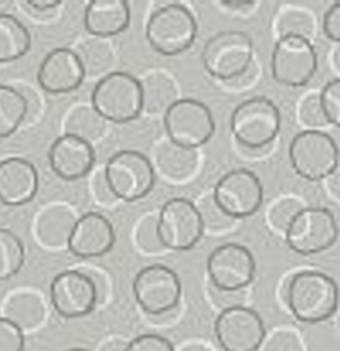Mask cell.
I'll use <instances>...</instances> for the list:
<instances>
[{
    "label": "cell",
    "instance_id": "cell-1",
    "mask_svg": "<svg viewBox=\"0 0 340 351\" xmlns=\"http://www.w3.org/2000/svg\"><path fill=\"white\" fill-rule=\"evenodd\" d=\"M284 299L298 321L318 324L336 314L339 288L335 278L324 271L300 270L288 281Z\"/></svg>",
    "mask_w": 340,
    "mask_h": 351
},
{
    "label": "cell",
    "instance_id": "cell-2",
    "mask_svg": "<svg viewBox=\"0 0 340 351\" xmlns=\"http://www.w3.org/2000/svg\"><path fill=\"white\" fill-rule=\"evenodd\" d=\"M92 108L107 122L126 123L143 112L141 84L126 71H110L95 84L90 93Z\"/></svg>",
    "mask_w": 340,
    "mask_h": 351
},
{
    "label": "cell",
    "instance_id": "cell-3",
    "mask_svg": "<svg viewBox=\"0 0 340 351\" xmlns=\"http://www.w3.org/2000/svg\"><path fill=\"white\" fill-rule=\"evenodd\" d=\"M197 36V22L192 11L180 3H167L149 15L145 37L149 47L163 56L185 52Z\"/></svg>",
    "mask_w": 340,
    "mask_h": 351
},
{
    "label": "cell",
    "instance_id": "cell-4",
    "mask_svg": "<svg viewBox=\"0 0 340 351\" xmlns=\"http://www.w3.org/2000/svg\"><path fill=\"white\" fill-rule=\"evenodd\" d=\"M252 38L240 30H222L203 45L202 62L206 71L223 82L240 78L252 66Z\"/></svg>",
    "mask_w": 340,
    "mask_h": 351
},
{
    "label": "cell",
    "instance_id": "cell-5",
    "mask_svg": "<svg viewBox=\"0 0 340 351\" xmlns=\"http://www.w3.org/2000/svg\"><path fill=\"white\" fill-rule=\"evenodd\" d=\"M229 126L240 145L248 149H262L276 140L281 128V114L273 100L254 96L234 107Z\"/></svg>",
    "mask_w": 340,
    "mask_h": 351
},
{
    "label": "cell",
    "instance_id": "cell-6",
    "mask_svg": "<svg viewBox=\"0 0 340 351\" xmlns=\"http://www.w3.org/2000/svg\"><path fill=\"white\" fill-rule=\"evenodd\" d=\"M103 173L117 200L137 202L144 199L155 185V167L151 159L134 149L112 154Z\"/></svg>",
    "mask_w": 340,
    "mask_h": 351
},
{
    "label": "cell",
    "instance_id": "cell-7",
    "mask_svg": "<svg viewBox=\"0 0 340 351\" xmlns=\"http://www.w3.org/2000/svg\"><path fill=\"white\" fill-rule=\"evenodd\" d=\"M295 173L307 181H322L339 170V148L335 138L314 129L295 134L288 147Z\"/></svg>",
    "mask_w": 340,
    "mask_h": 351
},
{
    "label": "cell",
    "instance_id": "cell-8",
    "mask_svg": "<svg viewBox=\"0 0 340 351\" xmlns=\"http://www.w3.org/2000/svg\"><path fill=\"white\" fill-rule=\"evenodd\" d=\"M163 125L171 143L189 149L204 145L215 132L208 106L192 97L177 99L163 114Z\"/></svg>",
    "mask_w": 340,
    "mask_h": 351
},
{
    "label": "cell",
    "instance_id": "cell-9",
    "mask_svg": "<svg viewBox=\"0 0 340 351\" xmlns=\"http://www.w3.org/2000/svg\"><path fill=\"white\" fill-rule=\"evenodd\" d=\"M337 234V222L329 208L304 206L288 225L284 237L293 252L310 256L329 250Z\"/></svg>",
    "mask_w": 340,
    "mask_h": 351
},
{
    "label": "cell",
    "instance_id": "cell-10",
    "mask_svg": "<svg viewBox=\"0 0 340 351\" xmlns=\"http://www.w3.org/2000/svg\"><path fill=\"white\" fill-rule=\"evenodd\" d=\"M132 289L137 304L151 317L173 311L178 306L182 293L178 274L171 267L160 263L148 265L138 270Z\"/></svg>",
    "mask_w": 340,
    "mask_h": 351
},
{
    "label": "cell",
    "instance_id": "cell-11",
    "mask_svg": "<svg viewBox=\"0 0 340 351\" xmlns=\"http://www.w3.org/2000/svg\"><path fill=\"white\" fill-rule=\"evenodd\" d=\"M156 228L165 250H192L204 233L203 222L196 204L182 196L163 203L156 215Z\"/></svg>",
    "mask_w": 340,
    "mask_h": 351
},
{
    "label": "cell",
    "instance_id": "cell-12",
    "mask_svg": "<svg viewBox=\"0 0 340 351\" xmlns=\"http://www.w3.org/2000/svg\"><path fill=\"white\" fill-rule=\"evenodd\" d=\"M273 78L285 86L299 88L308 84L318 67L314 44L298 36L278 37L270 59Z\"/></svg>",
    "mask_w": 340,
    "mask_h": 351
},
{
    "label": "cell",
    "instance_id": "cell-13",
    "mask_svg": "<svg viewBox=\"0 0 340 351\" xmlns=\"http://www.w3.org/2000/svg\"><path fill=\"white\" fill-rule=\"evenodd\" d=\"M211 195L215 204L236 221L251 217L260 208L263 185L252 170L233 169L217 181Z\"/></svg>",
    "mask_w": 340,
    "mask_h": 351
},
{
    "label": "cell",
    "instance_id": "cell-14",
    "mask_svg": "<svg viewBox=\"0 0 340 351\" xmlns=\"http://www.w3.org/2000/svg\"><path fill=\"white\" fill-rule=\"evenodd\" d=\"M208 278L217 291L239 292L247 288L256 270L252 252L240 243H225L215 247L206 262Z\"/></svg>",
    "mask_w": 340,
    "mask_h": 351
},
{
    "label": "cell",
    "instance_id": "cell-15",
    "mask_svg": "<svg viewBox=\"0 0 340 351\" xmlns=\"http://www.w3.org/2000/svg\"><path fill=\"white\" fill-rule=\"evenodd\" d=\"M214 333L223 351H256L266 339L262 317L244 304L222 308L215 319Z\"/></svg>",
    "mask_w": 340,
    "mask_h": 351
},
{
    "label": "cell",
    "instance_id": "cell-16",
    "mask_svg": "<svg viewBox=\"0 0 340 351\" xmlns=\"http://www.w3.org/2000/svg\"><path fill=\"white\" fill-rule=\"evenodd\" d=\"M95 280L80 270L58 273L49 285L53 310L63 318H81L90 314L97 304Z\"/></svg>",
    "mask_w": 340,
    "mask_h": 351
},
{
    "label": "cell",
    "instance_id": "cell-17",
    "mask_svg": "<svg viewBox=\"0 0 340 351\" xmlns=\"http://www.w3.org/2000/svg\"><path fill=\"white\" fill-rule=\"evenodd\" d=\"M85 71L75 51L59 47L49 51L40 63L37 71L38 85L48 93H69L81 86Z\"/></svg>",
    "mask_w": 340,
    "mask_h": 351
},
{
    "label": "cell",
    "instance_id": "cell-18",
    "mask_svg": "<svg viewBox=\"0 0 340 351\" xmlns=\"http://www.w3.org/2000/svg\"><path fill=\"white\" fill-rule=\"evenodd\" d=\"M115 230L108 218L89 211L77 218L67 240L69 251L78 258H99L112 250Z\"/></svg>",
    "mask_w": 340,
    "mask_h": 351
},
{
    "label": "cell",
    "instance_id": "cell-19",
    "mask_svg": "<svg viewBox=\"0 0 340 351\" xmlns=\"http://www.w3.org/2000/svg\"><path fill=\"white\" fill-rule=\"evenodd\" d=\"M95 158L90 143L64 133L53 140L48 152L52 171L66 181H74L89 174Z\"/></svg>",
    "mask_w": 340,
    "mask_h": 351
},
{
    "label": "cell",
    "instance_id": "cell-20",
    "mask_svg": "<svg viewBox=\"0 0 340 351\" xmlns=\"http://www.w3.org/2000/svg\"><path fill=\"white\" fill-rule=\"evenodd\" d=\"M36 166L18 156L0 160V202L16 207L32 202L38 191Z\"/></svg>",
    "mask_w": 340,
    "mask_h": 351
},
{
    "label": "cell",
    "instance_id": "cell-21",
    "mask_svg": "<svg viewBox=\"0 0 340 351\" xmlns=\"http://www.w3.org/2000/svg\"><path fill=\"white\" fill-rule=\"evenodd\" d=\"M129 25L130 7L125 0H92L84 12V26L92 37L117 36Z\"/></svg>",
    "mask_w": 340,
    "mask_h": 351
},
{
    "label": "cell",
    "instance_id": "cell-22",
    "mask_svg": "<svg viewBox=\"0 0 340 351\" xmlns=\"http://www.w3.org/2000/svg\"><path fill=\"white\" fill-rule=\"evenodd\" d=\"M77 218L71 208L55 204L47 207L37 218L36 222V234L41 244L59 248L67 245L69 236L75 223Z\"/></svg>",
    "mask_w": 340,
    "mask_h": 351
},
{
    "label": "cell",
    "instance_id": "cell-23",
    "mask_svg": "<svg viewBox=\"0 0 340 351\" xmlns=\"http://www.w3.org/2000/svg\"><path fill=\"white\" fill-rule=\"evenodd\" d=\"M199 155L196 149L180 147L165 140L155 149V165L159 171L171 181H182L197 169Z\"/></svg>",
    "mask_w": 340,
    "mask_h": 351
},
{
    "label": "cell",
    "instance_id": "cell-24",
    "mask_svg": "<svg viewBox=\"0 0 340 351\" xmlns=\"http://www.w3.org/2000/svg\"><path fill=\"white\" fill-rule=\"evenodd\" d=\"M3 317L22 330L34 329L45 318V306L41 298L33 292H16L5 300Z\"/></svg>",
    "mask_w": 340,
    "mask_h": 351
},
{
    "label": "cell",
    "instance_id": "cell-25",
    "mask_svg": "<svg viewBox=\"0 0 340 351\" xmlns=\"http://www.w3.org/2000/svg\"><path fill=\"white\" fill-rule=\"evenodd\" d=\"M32 47L27 27L12 14H0V63L23 58Z\"/></svg>",
    "mask_w": 340,
    "mask_h": 351
},
{
    "label": "cell",
    "instance_id": "cell-26",
    "mask_svg": "<svg viewBox=\"0 0 340 351\" xmlns=\"http://www.w3.org/2000/svg\"><path fill=\"white\" fill-rule=\"evenodd\" d=\"M141 84L143 111L148 114H165L166 110L178 99L173 80L159 71L148 74Z\"/></svg>",
    "mask_w": 340,
    "mask_h": 351
},
{
    "label": "cell",
    "instance_id": "cell-27",
    "mask_svg": "<svg viewBox=\"0 0 340 351\" xmlns=\"http://www.w3.org/2000/svg\"><path fill=\"white\" fill-rule=\"evenodd\" d=\"M27 114V100L14 86L0 85V138L12 136Z\"/></svg>",
    "mask_w": 340,
    "mask_h": 351
},
{
    "label": "cell",
    "instance_id": "cell-28",
    "mask_svg": "<svg viewBox=\"0 0 340 351\" xmlns=\"http://www.w3.org/2000/svg\"><path fill=\"white\" fill-rule=\"evenodd\" d=\"M77 56L84 67L85 77H103L108 73L114 62L112 48L97 37L84 40L75 49Z\"/></svg>",
    "mask_w": 340,
    "mask_h": 351
},
{
    "label": "cell",
    "instance_id": "cell-29",
    "mask_svg": "<svg viewBox=\"0 0 340 351\" xmlns=\"http://www.w3.org/2000/svg\"><path fill=\"white\" fill-rule=\"evenodd\" d=\"M106 129V121L92 108V106H78L73 108L64 121V134H70L90 143L99 138Z\"/></svg>",
    "mask_w": 340,
    "mask_h": 351
},
{
    "label": "cell",
    "instance_id": "cell-30",
    "mask_svg": "<svg viewBox=\"0 0 340 351\" xmlns=\"http://www.w3.org/2000/svg\"><path fill=\"white\" fill-rule=\"evenodd\" d=\"M23 262L22 240L12 230L0 228V281L14 277L22 269Z\"/></svg>",
    "mask_w": 340,
    "mask_h": 351
},
{
    "label": "cell",
    "instance_id": "cell-31",
    "mask_svg": "<svg viewBox=\"0 0 340 351\" xmlns=\"http://www.w3.org/2000/svg\"><path fill=\"white\" fill-rule=\"evenodd\" d=\"M278 37L298 36L311 41L315 30V22L313 15L303 8H288L282 11L277 19Z\"/></svg>",
    "mask_w": 340,
    "mask_h": 351
},
{
    "label": "cell",
    "instance_id": "cell-32",
    "mask_svg": "<svg viewBox=\"0 0 340 351\" xmlns=\"http://www.w3.org/2000/svg\"><path fill=\"white\" fill-rule=\"evenodd\" d=\"M303 203L298 197L287 196L273 203L267 211L269 225L278 233L284 234L293 217L303 208Z\"/></svg>",
    "mask_w": 340,
    "mask_h": 351
},
{
    "label": "cell",
    "instance_id": "cell-33",
    "mask_svg": "<svg viewBox=\"0 0 340 351\" xmlns=\"http://www.w3.org/2000/svg\"><path fill=\"white\" fill-rule=\"evenodd\" d=\"M134 241L140 251L144 254H160L165 251V247L160 243L158 228H156V215L148 214L143 217L136 228Z\"/></svg>",
    "mask_w": 340,
    "mask_h": 351
},
{
    "label": "cell",
    "instance_id": "cell-34",
    "mask_svg": "<svg viewBox=\"0 0 340 351\" xmlns=\"http://www.w3.org/2000/svg\"><path fill=\"white\" fill-rule=\"evenodd\" d=\"M197 211L200 214V219L203 222L204 230L210 232H219L230 228L234 222L230 217H228L214 202L212 195L204 196L199 204H196Z\"/></svg>",
    "mask_w": 340,
    "mask_h": 351
},
{
    "label": "cell",
    "instance_id": "cell-35",
    "mask_svg": "<svg viewBox=\"0 0 340 351\" xmlns=\"http://www.w3.org/2000/svg\"><path fill=\"white\" fill-rule=\"evenodd\" d=\"M321 108L325 114L328 123L339 126L340 123V80L333 78L326 82L319 95Z\"/></svg>",
    "mask_w": 340,
    "mask_h": 351
},
{
    "label": "cell",
    "instance_id": "cell-36",
    "mask_svg": "<svg viewBox=\"0 0 340 351\" xmlns=\"http://www.w3.org/2000/svg\"><path fill=\"white\" fill-rule=\"evenodd\" d=\"M299 119L304 126L314 130H319V128L328 125L318 95L310 93L302 99L299 104Z\"/></svg>",
    "mask_w": 340,
    "mask_h": 351
},
{
    "label": "cell",
    "instance_id": "cell-37",
    "mask_svg": "<svg viewBox=\"0 0 340 351\" xmlns=\"http://www.w3.org/2000/svg\"><path fill=\"white\" fill-rule=\"evenodd\" d=\"M260 347L262 351H302V341L293 330L278 329Z\"/></svg>",
    "mask_w": 340,
    "mask_h": 351
},
{
    "label": "cell",
    "instance_id": "cell-38",
    "mask_svg": "<svg viewBox=\"0 0 340 351\" xmlns=\"http://www.w3.org/2000/svg\"><path fill=\"white\" fill-rule=\"evenodd\" d=\"M23 330L0 315V351H23Z\"/></svg>",
    "mask_w": 340,
    "mask_h": 351
},
{
    "label": "cell",
    "instance_id": "cell-39",
    "mask_svg": "<svg viewBox=\"0 0 340 351\" xmlns=\"http://www.w3.org/2000/svg\"><path fill=\"white\" fill-rule=\"evenodd\" d=\"M126 351H174L171 341L156 333H144L126 344Z\"/></svg>",
    "mask_w": 340,
    "mask_h": 351
},
{
    "label": "cell",
    "instance_id": "cell-40",
    "mask_svg": "<svg viewBox=\"0 0 340 351\" xmlns=\"http://www.w3.org/2000/svg\"><path fill=\"white\" fill-rule=\"evenodd\" d=\"M322 29L325 36L333 41H340V4L333 3L324 14L322 18Z\"/></svg>",
    "mask_w": 340,
    "mask_h": 351
},
{
    "label": "cell",
    "instance_id": "cell-41",
    "mask_svg": "<svg viewBox=\"0 0 340 351\" xmlns=\"http://www.w3.org/2000/svg\"><path fill=\"white\" fill-rule=\"evenodd\" d=\"M93 192H95L96 200L103 203V204H111L117 200L115 196L112 195V192L108 188V184L106 181L103 170L99 171L93 178Z\"/></svg>",
    "mask_w": 340,
    "mask_h": 351
},
{
    "label": "cell",
    "instance_id": "cell-42",
    "mask_svg": "<svg viewBox=\"0 0 340 351\" xmlns=\"http://www.w3.org/2000/svg\"><path fill=\"white\" fill-rule=\"evenodd\" d=\"M26 5L37 12H47L60 5L59 0H27Z\"/></svg>",
    "mask_w": 340,
    "mask_h": 351
},
{
    "label": "cell",
    "instance_id": "cell-43",
    "mask_svg": "<svg viewBox=\"0 0 340 351\" xmlns=\"http://www.w3.org/2000/svg\"><path fill=\"white\" fill-rule=\"evenodd\" d=\"M322 181H325V184H326L329 196H330L335 202H337V200H339V170L335 171L333 174H330L329 177H326V178L322 180Z\"/></svg>",
    "mask_w": 340,
    "mask_h": 351
},
{
    "label": "cell",
    "instance_id": "cell-44",
    "mask_svg": "<svg viewBox=\"0 0 340 351\" xmlns=\"http://www.w3.org/2000/svg\"><path fill=\"white\" fill-rule=\"evenodd\" d=\"M126 344L122 340H110L104 343L99 351H126Z\"/></svg>",
    "mask_w": 340,
    "mask_h": 351
},
{
    "label": "cell",
    "instance_id": "cell-45",
    "mask_svg": "<svg viewBox=\"0 0 340 351\" xmlns=\"http://www.w3.org/2000/svg\"><path fill=\"white\" fill-rule=\"evenodd\" d=\"M181 351H212L210 347L200 344V343H191L181 348Z\"/></svg>",
    "mask_w": 340,
    "mask_h": 351
},
{
    "label": "cell",
    "instance_id": "cell-46",
    "mask_svg": "<svg viewBox=\"0 0 340 351\" xmlns=\"http://www.w3.org/2000/svg\"><path fill=\"white\" fill-rule=\"evenodd\" d=\"M222 4H225V5H228V7H240V8H245V7H252L254 5V1H229V3H226V1H223Z\"/></svg>",
    "mask_w": 340,
    "mask_h": 351
},
{
    "label": "cell",
    "instance_id": "cell-47",
    "mask_svg": "<svg viewBox=\"0 0 340 351\" xmlns=\"http://www.w3.org/2000/svg\"><path fill=\"white\" fill-rule=\"evenodd\" d=\"M64 351H88L86 348H82V347H73V348H67Z\"/></svg>",
    "mask_w": 340,
    "mask_h": 351
}]
</instances>
